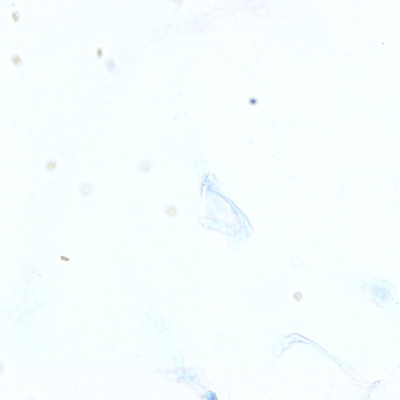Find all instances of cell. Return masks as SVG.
<instances>
[{"instance_id":"6da1fadb","label":"cell","mask_w":400,"mask_h":400,"mask_svg":"<svg viewBox=\"0 0 400 400\" xmlns=\"http://www.w3.org/2000/svg\"><path fill=\"white\" fill-rule=\"evenodd\" d=\"M151 165L149 161L146 160L141 161L138 165L139 171L142 173H146L150 170Z\"/></svg>"},{"instance_id":"7a4b0ae2","label":"cell","mask_w":400,"mask_h":400,"mask_svg":"<svg viewBox=\"0 0 400 400\" xmlns=\"http://www.w3.org/2000/svg\"><path fill=\"white\" fill-rule=\"evenodd\" d=\"M93 186L89 183H86L83 184L81 188V193L84 196H88L92 193L93 190Z\"/></svg>"},{"instance_id":"3957f363","label":"cell","mask_w":400,"mask_h":400,"mask_svg":"<svg viewBox=\"0 0 400 400\" xmlns=\"http://www.w3.org/2000/svg\"><path fill=\"white\" fill-rule=\"evenodd\" d=\"M166 213L169 216H176L177 213V210L176 207L173 206H170L167 208Z\"/></svg>"}]
</instances>
